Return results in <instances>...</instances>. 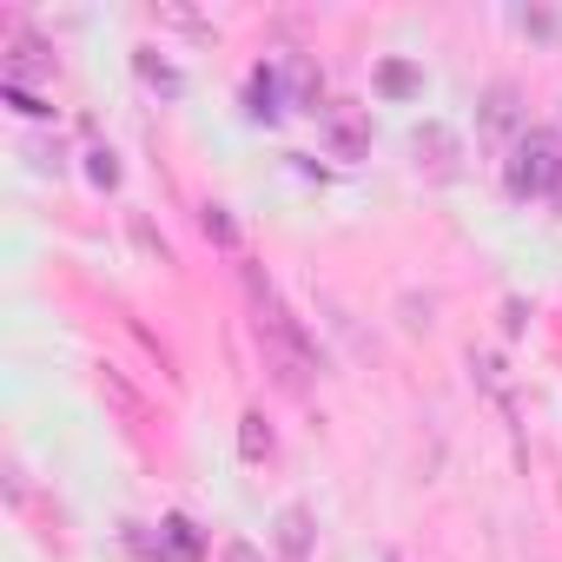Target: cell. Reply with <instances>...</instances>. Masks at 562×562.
I'll return each instance as SVG.
<instances>
[{
    "label": "cell",
    "mask_w": 562,
    "mask_h": 562,
    "mask_svg": "<svg viewBox=\"0 0 562 562\" xmlns=\"http://www.w3.org/2000/svg\"><path fill=\"white\" fill-rule=\"evenodd\" d=\"M34 74H54V54H47L34 34H21V41H14V60L0 67V87H21V80H34Z\"/></svg>",
    "instance_id": "obj_7"
},
{
    "label": "cell",
    "mask_w": 562,
    "mask_h": 562,
    "mask_svg": "<svg viewBox=\"0 0 562 562\" xmlns=\"http://www.w3.org/2000/svg\"><path fill=\"white\" fill-rule=\"evenodd\" d=\"M238 450H245V463H265V457H271V424H265L258 411L238 417Z\"/></svg>",
    "instance_id": "obj_11"
},
{
    "label": "cell",
    "mask_w": 562,
    "mask_h": 562,
    "mask_svg": "<svg viewBox=\"0 0 562 562\" xmlns=\"http://www.w3.org/2000/svg\"><path fill=\"white\" fill-rule=\"evenodd\" d=\"M555 172H562L555 133H549V126H522V133H516V146H509V166H503L509 199H549Z\"/></svg>",
    "instance_id": "obj_2"
},
{
    "label": "cell",
    "mask_w": 562,
    "mask_h": 562,
    "mask_svg": "<svg viewBox=\"0 0 562 562\" xmlns=\"http://www.w3.org/2000/svg\"><path fill=\"white\" fill-rule=\"evenodd\" d=\"M245 292H251V312H258V338H265V351L285 364V384H305L312 371H318V351H312V338L299 331V318L285 312V299H278L265 278L245 265Z\"/></svg>",
    "instance_id": "obj_1"
},
{
    "label": "cell",
    "mask_w": 562,
    "mask_h": 562,
    "mask_svg": "<svg viewBox=\"0 0 562 562\" xmlns=\"http://www.w3.org/2000/svg\"><path fill=\"white\" fill-rule=\"evenodd\" d=\"M245 113H251V120H278V67H258V74H251Z\"/></svg>",
    "instance_id": "obj_10"
},
{
    "label": "cell",
    "mask_w": 562,
    "mask_h": 562,
    "mask_svg": "<svg viewBox=\"0 0 562 562\" xmlns=\"http://www.w3.org/2000/svg\"><path fill=\"white\" fill-rule=\"evenodd\" d=\"M378 93H384V100H417V93H424V67L404 60V54L378 60Z\"/></svg>",
    "instance_id": "obj_6"
},
{
    "label": "cell",
    "mask_w": 562,
    "mask_h": 562,
    "mask_svg": "<svg viewBox=\"0 0 562 562\" xmlns=\"http://www.w3.org/2000/svg\"><path fill=\"white\" fill-rule=\"evenodd\" d=\"M549 205H562V172H555V186H549Z\"/></svg>",
    "instance_id": "obj_18"
},
{
    "label": "cell",
    "mask_w": 562,
    "mask_h": 562,
    "mask_svg": "<svg viewBox=\"0 0 562 562\" xmlns=\"http://www.w3.org/2000/svg\"><path fill=\"white\" fill-rule=\"evenodd\" d=\"M476 126H483L490 139H503V133H522V106H516V87H509V80H496V87L483 93V113H476Z\"/></svg>",
    "instance_id": "obj_4"
},
{
    "label": "cell",
    "mask_w": 562,
    "mask_h": 562,
    "mask_svg": "<svg viewBox=\"0 0 562 562\" xmlns=\"http://www.w3.org/2000/svg\"><path fill=\"white\" fill-rule=\"evenodd\" d=\"M318 133H325V146H331L338 159H364V153H371V120H364V106H325V113H318Z\"/></svg>",
    "instance_id": "obj_3"
},
{
    "label": "cell",
    "mask_w": 562,
    "mask_h": 562,
    "mask_svg": "<svg viewBox=\"0 0 562 562\" xmlns=\"http://www.w3.org/2000/svg\"><path fill=\"white\" fill-rule=\"evenodd\" d=\"M411 153H417L424 166H437V172H450V166H457V133H450L443 120H424V126L411 133Z\"/></svg>",
    "instance_id": "obj_5"
},
{
    "label": "cell",
    "mask_w": 562,
    "mask_h": 562,
    "mask_svg": "<svg viewBox=\"0 0 562 562\" xmlns=\"http://www.w3.org/2000/svg\"><path fill=\"white\" fill-rule=\"evenodd\" d=\"M199 225H205V238H212V245H238V218H232L225 205H205V218H199Z\"/></svg>",
    "instance_id": "obj_15"
},
{
    "label": "cell",
    "mask_w": 562,
    "mask_h": 562,
    "mask_svg": "<svg viewBox=\"0 0 562 562\" xmlns=\"http://www.w3.org/2000/svg\"><path fill=\"white\" fill-rule=\"evenodd\" d=\"M87 179H93L100 192H113V186H120V159H113L106 146H93V153H87Z\"/></svg>",
    "instance_id": "obj_14"
},
{
    "label": "cell",
    "mask_w": 562,
    "mask_h": 562,
    "mask_svg": "<svg viewBox=\"0 0 562 562\" xmlns=\"http://www.w3.org/2000/svg\"><path fill=\"white\" fill-rule=\"evenodd\" d=\"M225 562H258V549L251 542H225Z\"/></svg>",
    "instance_id": "obj_17"
},
{
    "label": "cell",
    "mask_w": 562,
    "mask_h": 562,
    "mask_svg": "<svg viewBox=\"0 0 562 562\" xmlns=\"http://www.w3.org/2000/svg\"><path fill=\"white\" fill-rule=\"evenodd\" d=\"M133 67H139V80H146L153 93H166V100H179V93H186V74H179L172 60H159V47H139V54H133Z\"/></svg>",
    "instance_id": "obj_8"
},
{
    "label": "cell",
    "mask_w": 562,
    "mask_h": 562,
    "mask_svg": "<svg viewBox=\"0 0 562 562\" xmlns=\"http://www.w3.org/2000/svg\"><path fill=\"white\" fill-rule=\"evenodd\" d=\"M305 542H312V516H305V509L292 503L285 516H278V549H285V555L299 562V555H305Z\"/></svg>",
    "instance_id": "obj_12"
},
{
    "label": "cell",
    "mask_w": 562,
    "mask_h": 562,
    "mask_svg": "<svg viewBox=\"0 0 562 562\" xmlns=\"http://www.w3.org/2000/svg\"><path fill=\"white\" fill-rule=\"evenodd\" d=\"M159 542H166L172 562H199V549H205V536H199L192 516H166V522H159Z\"/></svg>",
    "instance_id": "obj_9"
},
{
    "label": "cell",
    "mask_w": 562,
    "mask_h": 562,
    "mask_svg": "<svg viewBox=\"0 0 562 562\" xmlns=\"http://www.w3.org/2000/svg\"><path fill=\"white\" fill-rule=\"evenodd\" d=\"M285 87H292V100H299V106H312V113H318V74H312V60H299V54H292V60H285Z\"/></svg>",
    "instance_id": "obj_13"
},
{
    "label": "cell",
    "mask_w": 562,
    "mask_h": 562,
    "mask_svg": "<svg viewBox=\"0 0 562 562\" xmlns=\"http://www.w3.org/2000/svg\"><path fill=\"white\" fill-rule=\"evenodd\" d=\"M503 331H509V338L522 331V299H509V305H503Z\"/></svg>",
    "instance_id": "obj_16"
}]
</instances>
